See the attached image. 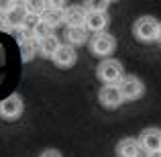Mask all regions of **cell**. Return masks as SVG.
Masks as SVG:
<instances>
[{
	"label": "cell",
	"instance_id": "22",
	"mask_svg": "<svg viewBox=\"0 0 161 157\" xmlns=\"http://www.w3.org/2000/svg\"><path fill=\"white\" fill-rule=\"evenodd\" d=\"M157 41L161 43V23H159V35H157Z\"/></svg>",
	"mask_w": 161,
	"mask_h": 157
},
{
	"label": "cell",
	"instance_id": "16",
	"mask_svg": "<svg viewBox=\"0 0 161 157\" xmlns=\"http://www.w3.org/2000/svg\"><path fill=\"white\" fill-rule=\"evenodd\" d=\"M65 41L71 47H80V45L88 43V29L78 27V29H67L65 31Z\"/></svg>",
	"mask_w": 161,
	"mask_h": 157
},
{
	"label": "cell",
	"instance_id": "8",
	"mask_svg": "<svg viewBox=\"0 0 161 157\" xmlns=\"http://www.w3.org/2000/svg\"><path fill=\"white\" fill-rule=\"evenodd\" d=\"M75 61H78V51H75V47H71V45H67V43H63L61 47L57 49V53L53 55V63L57 67H61V70L74 67Z\"/></svg>",
	"mask_w": 161,
	"mask_h": 157
},
{
	"label": "cell",
	"instance_id": "19",
	"mask_svg": "<svg viewBox=\"0 0 161 157\" xmlns=\"http://www.w3.org/2000/svg\"><path fill=\"white\" fill-rule=\"evenodd\" d=\"M16 4H19V2H14V0H0V14L6 16L8 12L16 6Z\"/></svg>",
	"mask_w": 161,
	"mask_h": 157
},
{
	"label": "cell",
	"instance_id": "10",
	"mask_svg": "<svg viewBox=\"0 0 161 157\" xmlns=\"http://www.w3.org/2000/svg\"><path fill=\"white\" fill-rule=\"evenodd\" d=\"M16 41H19V51H20V59L23 61H31L35 57V53H39L37 41L31 39L25 31H16Z\"/></svg>",
	"mask_w": 161,
	"mask_h": 157
},
{
	"label": "cell",
	"instance_id": "17",
	"mask_svg": "<svg viewBox=\"0 0 161 157\" xmlns=\"http://www.w3.org/2000/svg\"><path fill=\"white\" fill-rule=\"evenodd\" d=\"M25 4V10H27V14H31V16H43V12L49 8V2H41V0H27V2H23Z\"/></svg>",
	"mask_w": 161,
	"mask_h": 157
},
{
	"label": "cell",
	"instance_id": "12",
	"mask_svg": "<svg viewBox=\"0 0 161 157\" xmlns=\"http://www.w3.org/2000/svg\"><path fill=\"white\" fill-rule=\"evenodd\" d=\"M141 143L135 137H125L116 145V155L118 157H141Z\"/></svg>",
	"mask_w": 161,
	"mask_h": 157
},
{
	"label": "cell",
	"instance_id": "7",
	"mask_svg": "<svg viewBox=\"0 0 161 157\" xmlns=\"http://www.w3.org/2000/svg\"><path fill=\"white\" fill-rule=\"evenodd\" d=\"M98 100H100V104H102L104 108H110V110L118 108V106L125 102L118 86H102L100 92H98Z\"/></svg>",
	"mask_w": 161,
	"mask_h": 157
},
{
	"label": "cell",
	"instance_id": "4",
	"mask_svg": "<svg viewBox=\"0 0 161 157\" xmlns=\"http://www.w3.org/2000/svg\"><path fill=\"white\" fill-rule=\"evenodd\" d=\"M118 88H120V94H122V98H125V102H129V100H139L145 94V84H143L137 76H125L122 82L118 84Z\"/></svg>",
	"mask_w": 161,
	"mask_h": 157
},
{
	"label": "cell",
	"instance_id": "3",
	"mask_svg": "<svg viewBox=\"0 0 161 157\" xmlns=\"http://www.w3.org/2000/svg\"><path fill=\"white\" fill-rule=\"evenodd\" d=\"M116 49V39H114L110 33H100V35H94L90 39V51L96 57H104L110 59L112 51Z\"/></svg>",
	"mask_w": 161,
	"mask_h": 157
},
{
	"label": "cell",
	"instance_id": "23",
	"mask_svg": "<svg viewBox=\"0 0 161 157\" xmlns=\"http://www.w3.org/2000/svg\"><path fill=\"white\" fill-rule=\"evenodd\" d=\"M2 59H4V53H2V49H0V61H2Z\"/></svg>",
	"mask_w": 161,
	"mask_h": 157
},
{
	"label": "cell",
	"instance_id": "11",
	"mask_svg": "<svg viewBox=\"0 0 161 157\" xmlns=\"http://www.w3.org/2000/svg\"><path fill=\"white\" fill-rule=\"evenodd\" d=\"M86 8L82 4H74V6L65 8V25L69 29H78V27H86Z\"/></svg>",
	"mask_w": 161,
	"mask_h": 157
},
{
	"label": "cell",
	"instance_id": "1",
	"mask_svg": "<svg viewBox=\"0 0 161 157\" xmlns=\"http://www.w3.org/2000/svg\"><path fill=\"white\" fill-rule=\"evenodd\" d=\"M96 76L100 78V82H104V86H118L125 78V70L118 59H104L96 67Z\"/></svg>",
	"mask_w": 161,
	"mask_h": 157
},
{
	"label": "cell",
	"instance_id": "20",
	"mask_svg": "<svg viewBox=\"0 0 161 157\" xmlns=\"http://www.w3.org/2000/svg\"><path fill=\"white\" fill-rule=\"evenodd\" d=\"M39 157H61V153H59L57 149H47V151H43Z\"/></svg>",
	"mask_w": 161,
	"mask_h": 157
},
{
	"label": "cell",
	"instance_id": "2",
	"mask_svg": "<svg viewBox=\"0 0 161 157\" xmlns=\"http://www.w3.org/2000/svg\"><path fill=\"white\" fill-rule=\"evenodd\" d=\"M133 35L141 43H153V41H157L159 20H155L153 16H141V19H137L133 25Z\"/></svg>",
	"mask_w": 161,
	"mask_h": 157
},
{
	"label": "cell",
	"instance_id": "15",
	"mask_svg": "<svg viewBox=\"0 0 161 157\" xmlns=\"http://www.w3.org/2000/svg\"><path fill=\"white\" fill-rule=\"evenodd\" d=\"M61 47V43H59V39L53 35H47V37H43L41 41H37V49H39V53L43 55V57H47V59H53V55L57 53V49Z\"/></svg>",
	"mask_w": 161,
	"mask_h": 157
},
{
	"label": "cell",
	"instance_id": "14",
	"mask_svg": "<svg viewBox=\"0 0 161 157\" xmlns=\"http://www.w3.org/2000/svg\"><path fill=\"white\" fill-rule=\"evenodd\" d=\"M106 27H108V14H104V12H88V16H86L88 33L100 35V33L106 31Z\"/></svg>",
	"mask_w": 161,
	"mask_h": 157
},
{
	"label": "cell",
	"instance_id": "18",
	"mask_svg": "<svg viewBox=\"0 0 161 157\" xmlns=\"http://www.w3.org/2000/svg\"><path fill=\"white\" fill-rule=\"evenodd\" d=\"M82 6L86 8V12H104V14H106L110 4L106 0H94V2H84Z\"/></svg>",
	"mask_w": 161,
	"mask_h": 157
},
{
	"label": "cell",
	"instance_id": "6",
	"mask_svg": "<svg viewBox=\"0 0 161 157\" xmlns=\"http://www.w3.org/2000/svg\"><path fill=\"white\" fill-rule=\"evenodd\" d=\"M65 8H67V4L51 0V2H49V8L43 12V16H41V20L53 31L55 27H59V25L65 23Z\"/></svg>",
	"mask_w": 161,
	"mask_h": 157
},
{
	"label": "cell",
	"instance_id": "9",
	"mask_svg": "<svg viewBox=\"0 0 161 157\" xmlns=\"http://www.w3.org/2000/svg\"><path fill=\"white\" fill-rule=\"evenodd\" d=\"M139 143H141V149H145L147 153H155V151H161V129H145L139 137Z\"/></svg>",
	"mask_w": 161,
	"mask_h": 157
},
{
	"label": "cell",
	"instance_id": "13",
	"mask_svg": "<svg viewBox=\"0 0 161 157\" xmlns=\"http://www.w3.org/2000/svg\"><path fill=\"white\" fill-rule=\"evenodd\" d=\"M27 10H25V4L19 2L6 16H4V23H6L8 29H14V31H20L25 27V20H27Z\"/></svg>",
	"mask_w": 161,
	"mask_h": 157
},
{
	"label": "cell",
	"instance_id": "21",
	"mask_svg": "<svg viewBox=\"0 0 161 157\" xmlns=\"http://www.w3.org/2000/svg\"><path fill=\"white\" fill-rule=\"evenodd\" d=\"M147 157H161V151H155V153H147Z\"/></svg>",
	"mask_w": 161,
	"mask_h": 157
},
{
	"label": "cell",
	"instance_id": "5",
	"mask_svg": "<svg viewBox=\"0 0 161 157\" xmlns=\"http://www.w3.org/2000/svg\"><path fill=\"white\" fill-rule=\"evenodd\" d=\"M23 110H25L23 98L16 94L0 100V118H4V121H16V118H20L23 116Z\"/></svg>",
	"mask_w": 161,
	"mask_h": 157
}]
</instances>
